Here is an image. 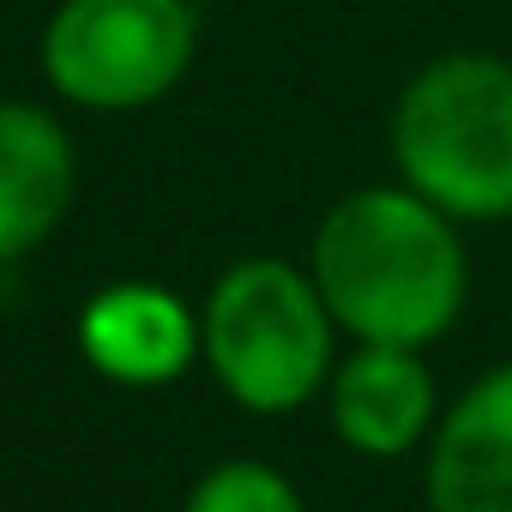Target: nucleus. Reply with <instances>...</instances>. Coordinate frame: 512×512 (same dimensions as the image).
<instances>
[{
  "label": "nucleus",
  "instance_id": "obj_1",
  "mask_svg": "<svg viewBox=\"0 0 512 512\" xmlns=\"http://www.w3.org/2000/svg\"><path fill=\"white\" fill-rule=\"evenodd\" d=\"M308 272L338 332L356 344L428 350L470 302V253L458 223L404 181L344 193L314 229Z\"/></svg>",
  "mask_w": 512,
  "mask_h": 512
},
{
  "label": "nucleus",
  "instance_id": "obj_2",
  "mask_svg": "<svg viewBox=\"0 0 512 512\" xmlns=\"http://www.w3.org/2000/svg\"><path fill=\"white\" fill-rule=\"evenodd\" d=\"M392 163L452 223L512 217V61L452 49L392 103Z\"/></svg>",
  "mask_w": 512,
  "mask_h": 512
},
{
  "label": "nucleus",
  "instance_id": "obj_3",
  "mask_svg": "<svg viewBox=\"0 0 512 512\" xmlns=\"http://www.w3.org/2000/svg\"><path fill=\"white\" fill-rule=\"evenodd\" d=\"M199 356L241 410L290 416L332 386L338 320L314 272L290 260H241L205 296Z\"/></svg>",
  "mask_w": 512,
  "mask_h": 512
},
{
  "label": "nucleus",
  "instance_id": "obj_4",
  "mask_svg": "<svg viewBox=\"0 0 512 512\" xmlns=\"http://www.w3.org/2000/svg\"><path fill=\"white\" fill-rule=\"evenodd\" d=\"M199 55L187 0H61L43 31L49 85L97 115L163 103Z\"/></svg>",
  "mask_w": 512,
  "mask_h": 512
},
{
  "label": "nucleus",
  "instance_id": "obj_5",
  "mask_svg": "<svg viewBox=\"0 0 512 512\" xmlns=\"http://www.w3.org/2000/svg\"><path fill=\"white\" fill-rule=\"evenodd\" d=\"M428 512H512V362L476 374L428 440Z\"/></svg>",
  "mask_w": 512,
  "mask_h": 512
},
{
  "label": "nucleus",
  "instance_id": "obj_6",
  "mask_svg": "<svg viewBox=\"0 0 512 512\" xmlns=\"http://www.w3.org/2000/svg\"><path fill=\"white\" fill-rule=\"evenodd\" d=\"M332 428L362 458H404L434 440L440 428V392L422 362V350L398 344H356L326 386Z\"/></svg>",
  "mask_w": 512,
  "mask_h": 512
},
{
  "label": "nucleus",
  "instance_id": "obj_7",
  "mask_svg": "<svg viewBox=\"0 0 512 512\" xmlns=\"http://www.w3.org/2000/svg\"><path fill=\"white\" fill-rule=\"evenodd\" d=\"M79 356L115 386H169L199 356V320L163 284H103L79 308Z\"/></svg>",
  "mask_w": 512,
  "mask_h": 512
},
{
  "label": "nucleus",
  "instance_id": "obj_8",
  "mask_svg": "<svg viewBox=\"0 0 512 512\" xmlns=\"http://www.w3.org/2000/svg\"><path fill=\"white\" fill-rule=\"evenodd\" d=\"M73 205L67 127L37 103H0V266L37 253Z\"/></svg>",
  "mask_w": 512,
  "mask_h": 512
},
{
  "label": "nucleus",
  "instance_id": "obj_9",
  "mask_svg": "<svg viewBox=\"0 0 512 512\" xmlns=\"http://www.w3.org/2000/svg\"><path fill=\"white\" fill-rule=\"evenodd\" d=\"M181 512H308L296 482L278 470V464H260V458H229V464H211Z\"/></svg>",
  "mask_w": 512,
  "mask_h": 512
}]
</instances>
